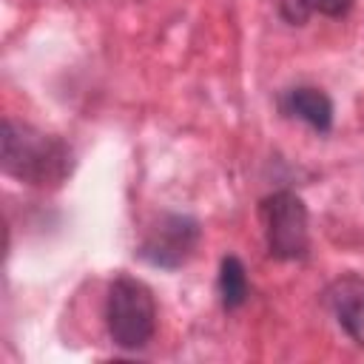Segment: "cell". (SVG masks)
<instances>
[{
	"mask_svg": "<svg viewBox=\"0 0 364 364\" xmlns=\"http://www.w3.org/2000/svg\"><path fill=\"white\" fill-rule=\"evenodd\" d=\"M0 165L3 173L26 185L51 188L68 176L71 151L63 139L6 117L0 131Z\"/></svg>",
	"mask_w": 364,
	"mask_h": 364,
	"instance_id": "6da1fadb",
	"label": "cell"
},
{
	"mask_svg": "<svg viewBox=\"0 0 364 364\" xmlns=\"http://www.w3.org/2000/svg\"><path fill=\"white\" fill-rule=\"evenodd\" d=\"M105 327L117 347L142 350L156 333L154 290L136 276H114L105 293Z\"/></svg>",
	"mask_w": 364,
	"mask_h": 364,
	"instance_id": "7a4b0ae2",
	"label": "cell"
},
{
	"mask_svg": "<svg viewBox=\"0 0 364 364\" xmlns=\"http://www.w3.org/2000/svg\"><path fill=\"white\" fill-rule=\"evenodd\" d=\"M259 216L264 225L267 253L279 262H296L307 256L310 228H307V205L301 196L290 191H276L262 199Z\"/></svg>",
	"mask_w": 364,
	"mask_h": 364,
	"instance_id": "3957f363",
	"label": "cell"
},
{
	"mask_svg": "<svg viewBox=\"0 0 364 364\" xmlns=\"http://www.w3.org/2000/svg\"><path fill=\"white\" fill-rule=\"evenodd\" d=\"M199 239H202V230L196 219L182 213H165L142 239L139 256L154 267L176 270L193 256Z\"/></svg>",
	"mask_w": 364,
	"mask_h": 364,
	"instance_id": "277c9868",
	"label": "cell"
},
{
	"mask_svg": "<svg viewBox=\"0 0 364 364\" xmlns=\"http://www.w3.org/2000/svg\"><path fill=\"white\" fill-rule=\"evenodd\" d=\"M327 301L333 307L338 327L355 344L364 347V279H358V276L336 279L327 290Z\"/></svg>",
	"mask_w": 364,
	"mask_h": 364,
	"instance_id": "5b68a950",
	"label": "cell"
},
{
	"mask_svg": "<svg viewBox=\"0 0 364 364\" xmlns=\"http://www.w3.org/2000/svg\"><path fill=\"white\" fill-rule=\"evenodd\" d=\"M284 111L293 114L296 119L307 122L318 134H327L333 128V102L318 88H310V85L290 88L284 97Z\"/></svg>",
	"mask_w": 364,
	"mask_h": 364,
	"instance_id": "8992f818",
	"label": "cell"
},
{
	"mask_svg": "<svg viewBox=\"0 0 364 364\" xmlns=\"http://www.w3.org/2000/svg\"><path fill=\"white\" fill-rule=\"evenodd\" d=\"M216 287L225 310H236L247 301V270L239 256H222Z\"/></svg>",
	"mask_w": 364,
	"mask_h": 364,
	"instance_id": "52a82bcc",
	"label": "cell"
},
{
	"mask_svg": "<svg viewBox=\"0 0 364 364\" xmlns=\"http://www.w3.org/2000/svg\"><path fill=\"white\" fill-rule=\"evenodd\" d=\"M279 14L290 26H304L313 14V3L310 0H279Z\"/></svg>",
	"mask_w": 364,
	"mask_h": 364,
	"instance_id": "ba28073f",
	"label": "cell"
},
{
	"mask_svg": "<svg viewBox=\"0 0 364 364\" xmlns=\"http://www.w3.org/2000/svg\"><path fill=\"white\" fill-rule=\"evenodd\" d=\"M313 3V14H324V17H341L353 9V0H310Z\"/></svg>",
	"mask_w": 364,
	"mask_h": 364,
	"instance_id": "9c48e42d",
	"label": "cell"
}]
</instances>
